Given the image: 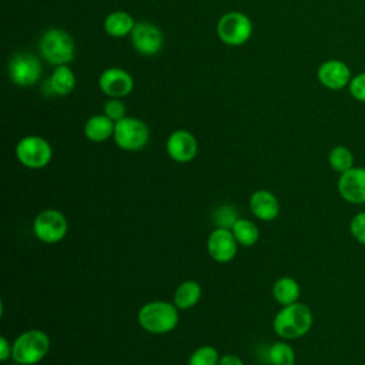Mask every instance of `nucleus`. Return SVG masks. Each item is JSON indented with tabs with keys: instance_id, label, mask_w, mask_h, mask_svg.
<instances>
[{
	"instance_id": "1",
	"label": "nucleus",
	"mask_w": 365,
	"mask_h": 365,
	"mask_svg": "<svg viewBox=\"0 0 365 365\" xmlns=\"http://www.w3.org/2000/svg\"><path fill=\"white\" fill-rule=\"evenodd\" d=\"M314 317L308 305L294 302L284 305L274 318V331L284 339H297L304 336L312 327Z\"/></svg>"
},
{
	"instance_id": "2",
	"label": "nucleus",
	"mask_w": 365,
	"mask_h": 365,
	"mask_svg": "<svg viewBox=\"0 0 365 365\" xmlns=\"http://www.w3.org/2000/svg\"><path fill=\"white\" fill-rule=\"evenodd\" d=\"M138 322L143 329L151 334H165L178 324L177 307L167 301H153L138 311Z\"/></svg>"
},
{
	"instance_id": "3",
	"label": "nucleus",
	"mask_w": 365,
	"mask_h": 365,
	"mask_svg": "<svg viewBox=\"0 0 365 365\" xmlns=\"http://www.w3.org/2000/svg\"><path fill=\"white\" fill-rule=\"evenodd\" d=\"M50 339L40 329H29L20 334L11 346V358L20 365H34L48 352Z\"/></svg>"
},
{
	"instance_id": "4",
	"label": "nucleus",
	"mask_w": 365,
	"mask_h": 365,
	"mask_svg": "<svg viewBox=\"0 0 365 365\" xmlns=\"http://www.w3.org/2000/svg\"><path fill=\"white\" fill-rule=\"evenodd\" d=\"M38 50L47 63L53 66H63L70 63L74 57V41L67 31L50 29L43 33Z\"/></svg>"
},
{
	"instance_id": "5",
	"label": "nucleus",
	"mask_w": 365,
	"mask_h": 365,
	"mask_svg": "<svg viewBox=\"0 0 365 365\" xmlns=\"http://www.w3.org/2000/svg\"><path fill=\"white\" fill-rule=\"evenodd\" d=\"M113 137L120 148L125 151H137L145 147L150 133L141 120L134 117H124L115 123Z\"/></svg>"
},
{
	"instance_id": "6",
	"label": "nucleus",
	"mask_w": 365,
	"mask_h": 365,
	"mask_svg": "<svg viewBox=\"0 0 365 365\" xmlns=\"http://www.w3.org/2000/svg\"><path fill=\"white\" fill-rule=\"evenodd\" d=\"M16 155L24 167L38 170L50 163L53 151L48 141L43 137L27 135L17 143Z\"/></svg>"
},
{
	"instance_id": "7",
	"label": "nucleus",
	"mask_w": 365,
	"mask_h": 365,
	"mask_svg": "<svg viewBox=\"0 0 365 365\" xmlns=\"http://www.w3.org/2000/svg\"><path fill=\"white\" fill-rule=\"evenodd\" d=\"M252 33L251 20L240 11H230L224 14L217 24V34L220 40L228 46L244 44Z\"/></svg>"
},
{
	"instance_id": "8",
	"label": "nucleus",
	"mask_w": 365,
	"mask_h": 365,
	"mask_svg": "<svg viewBox=\"0 0 365 365\" xmlns=\"http://www.w3.org/2000/svg\"><path fill=\"white\" fill-rule=\"evenodd\" d=\"M67 220L57 210L40 211L33 222L34 235L44 244H56L67 234Z\"/></svg>"
},
{
	"instance_id": "9",
	"label": "nucleus",
	"mask_w": 365,
	"mask_h": 365,
	"mask_svg": "<svg viewBox=\"0 0 365 365\" xmlns=\"http://www.w3.org/2000/svg\"><path fill=\"white\" fill-rule=\"evenodd\" d=\"M9 76L11 81L17 86H33L41 77V63L31 53H17L11 57L9 63Z\"/></svg>"
},
{
	"instance_id": "10",
	"label": "nucleus",
	"mask_w": 365,
	"mask_h": 365,
	"mask_svg": "<svg viewBox=\"0 0 365 365\" xmlns=\"http://www.w3.org/2000/svg\"><path fill=\"white\" fill-rule=\"evenodd\" d=\"M341 198L354 205L365 204V167H352L339 174L336 182Z\"/></svg>"
},
{
	"instance_id": "11",
	"label": "nucleus",
	"mask_w": 365,
	"mask_h": 365,
	"mask_svg": "<svg viewBox=\"0 0 365 365\" xmlns=\"http://www.w3.org/2000/svg\"><path fill=\"white\" fill-rule=\"evenodd\" d=\"M207 250L214 261L224 264L235 257L238 250V241L235 240L230 228L217 227L208 235Z\"/></svg>"
},
{
	"instance_id": "12",
	"label": "nucleus",
	"mask_w": 365,
	"mask_h": 365,
	"mask_svg": "<svg viewBox=\"0 0 365 365\" xmlns=\"http://www.w3.org/2000/svg\"><path fill=\"white\" fill-rule=\"evenodd\" d=\"M130 36L133 47L144 56L157 54L163 46L161 31L158 30V27L147 21L135 23Z\"/></svg>"
},
{
	"instance_id": "13",
	"label": "nucleus",
	"mask_w": 365,
	"mask_h": 365,
	"mask_svg": "<svg viewBox=\"0 0 365 365\" xmlns=\"http://www.w3.org/2000/svg\"><path fill=\"white\" fill-rule=\"evenodd\" d=\"M319 83L329 90H342L348 87L352 74L346 63L341 60H327L324 61L317 71Z\"/></svg>"
},
{
	"instance_id": "14",
	"label": "nucleus",
	"mask_w": 365,
	"mask_h": 365,
	"mask_svg": "<svg viewBox=\"0 0 365 365\" xmlns=\"http://www.w3.org/2000/svg\"><path fill=\"white\" fill-rule=\"evenodd\" d=\"M98 86L106 96L111 98H120L131 93L134 83L127 71L118 67H111L100 74Z\"/></svg>"
},
{
	"instance_id": "15",
	"label": "nucleus",
	"mask_w": 365,
	"mask_h": 365,
	"mask_svg": "<svg viewBox=\"0 0 365 365\" xmlns=\"http://www.w3.org/2000/svg\"><path fill=\"white\" fill-rule=\"evenodd\" d=\"M197 148L195 137L185 130H177L170 134L165 144L167 154L177 163L191 161L197 154Z\"/></svg>"
},
{
	"instance_id": "16",
	"label": "nucleus",
	"mask_w": 365,
	"mask_h": 365,
	"mask_svg": "<svg viewBox=\"0 0 365 365\" xmlns=\"http://www.w3.org/2000/svg\"><path fill=\"white\" fill-rule=\"evenodd\" d=\"M252 214L261 221H272L279 214V202L268 190H257L250 198Z\"/></svg>"
},
{
	"instance_id": "17",
	"label": "nucleus",
	"mask_w": 365,
	"mask_h": 365,
	"mask_svg": "<svg viewBox=\"0 0 365 365\" xmlns=\"http://www.w3.org/2000/svg\"><path fill=\"white\" fill-rule=\"evenodd\" d=\"M74 86H76L74 73L66 64H63V66H56L51 76L44 83V90L47 91V94L67 96L74 90Z\"/></svg>"
},
{
	"instance_id": "18",
	"label": "nucleus",
	"mask_w": 365,
	"mask_h": 365,
	"mask_svg": "<svg viewBox=\"0 0 365 365\" xmlns=\"http://www.w3.org/2000/svg\"><path fill=\"white\" fill-rule=\"evenodd\" d=\"M115 123L106 114H97L90 117L84 125L86 137L93 143H103L114 134Z\"/></svg>"
},
{
	"instance_id": "19",
	"label": "nucleus",
	"mask_w": 365,
	"mask_h": 365,
	"mask_svg": "<svg viewBox=\"0 0 365 365\" xmlns=\"http://www.w3.org/2000/svg\"><path fill=\"white\" fill-rule=\"evenodd\" d=\"M135 23L133 17L125 11H113L104 20V30L111 37H124L131 34Z\"/></svg>"
},
{
	"instance_id": "20",
	"label": "nucleus",
	"mask_w": 365,
	"mask_h": 365,
	"mask_svg": "<svg viewBox=\"0 0 365 365\" xmlns=\"http://www.w3.org/2000/svg\"><path fill=\"white\" fill-rule=\"evenodd\" d=\"M299 294H301L299 284L291 277L278 278L272 287V295L275 301L282 307L297 302L299 298Z\"/></svg>"
},
{
	"instance_id": "21",
	"label": "nucleus",
	"mask_w": 365,
	"mask_h": 365,
	"mask_svg": "<svg viewBox=\"0 0 365 365\" xmlns=\"http://www.w3.org/2000/svg\"><path fill=\"white\" fill-rule=\"evenodd\" d=\"M201 298V287L195 281L181 282L174 294V305L180 309H188L194 307Z\"/></svg>"
},
{
	"instance_id": "22",
	"label": "nucleus",
	"mask_w": 365,
	"mask_h": 365,
	"mask_svg": "<svg viewBox=\"0 0 365 365\" xmlns=\"http://www.w3.org/2000/svg\"><path fill=\"white\" fill-rule=\"evenodd\" d=\"M231 231L238 244L242 247H251L259 238V231L257 225L247 218H237V221L231 227Z\"/></svg>"
},
{
	"instance_id": "23",
	"label": "nucleus",
	"mask_w": 365,
	"mask_h": 365,
	"mask_svg": "<svg viewBox=\"0 0 365 365\" xmlns=\"http://www.w3.org/2000/svg\"><path fill=\"white\" fill-rule=\"evenodd\" d=\"M328 164L334 171L342 174L354 167V154L345 145H335L328 154Z\"/></svg>"
},
{
	"instance_id": "24",
	"label": "nucleus",
	"mask_w": 365,
	"mask_h": 365,
	"mask_svg": "<svg viewBox=\"0 0 365 365\" xmlns=\"http://www.w3.org/2000/svg\"><path fill=\"white\" fill-rule=\"evenodd\" d=\"M268 359L272 365H294L295 352L287 342H275L269 346Z\"/></svg>"
},
{
	"instance_id": "25",
	"label": "nucleus",
	"mask_w": 365,
	"mask_h": 365,
	"mask_svg": "<svg viewBox=\"0 0 365 365\" xmlns=\"http://www.w3.org/2000/svg\"><path fill=\"white\" fill-rule=\"evenodd\" d=\"M220 356L218 352L214 346L211 345H204L197 348L190 359H188V365H218Z\"/></svg>"
},
{
	"instance_id": "26",
	"label": "nucleus",
	"mask_w": 365,
	"mask_h": 365,
	"mask_svg": "<svg viewBox=\"0 0 365 365\" xmlns=\"http://www.w3.org/2000/svg\"><path fill=\"white\" fill-rule=\"evenodd\" d=\"M349 232L355 241L365 245V211L356 212L349 222Z\"/></svg>"
},
{
	"instance_id": "27",
	"label": "nucleus",
	"mask_w": 365,
	"mask_h": 365,
	"mask_svg": "<svg viewBox=\"0 0 365 365\" xmlns=\"http://www.w3.org/2000/svg\"><path fill=\"white\" fill-rule=\"evenodd\" d=\"M348 91L354 100L359 103H365V71L356 76H352L348 84Z\"/></svg>"
},
{
	"instance_id": "28",
	"label": "nucleus",
	"mask_w": 365,
	"mask_h": 365,
	"mask_svg": "<svg viewBox=\"0 0 365 365\" xmlns=\"http://www.w3.org/2000/svg\"><path fill=\"white\" fill-rule=\"evenodd\" d=\"M104 114L114 123H117L125 117V106L118 98H110L104 104Z\"/></svg>"
},
{
	"instance_id": "29",
	"label": "nucleus",
	"mask_w": 365,
	"mask_h": 365,
	"mask_svg": "<svg viewBox=\"0 0 365 365\" xmlns=\"http://www.w3.org/2000/svg\"><path fill=\"white\" fill-rule=\"evenodd\" d=\"M232 207H221L215 211V220L217 222L220 224V227H224V228H231L232 224L237 221V217H235V211L232 210Z\"/></svg>"
},
{
	"instance_id": "30",
	"label": "nucleus",
	"mask_w": 365,
	"mask_h": 365,
	"mask_svg": "<svg viewBox=\"0 0 365 365\" xmlns=\"http://www.w3.org/2000/svg\"><path fill=\"white\" fill-rule=\"evenodd\" d=\"M11 346L6 336H0V359L7 361L11 356Z\"/></svg>"
},
{
	"instance_id": "31",
	"label": "nucleus",
	"mask_w": 365,
	"mask_h": 365,
	"mask_svg": "<svg viewBox=\"0 0 365 365\" xmlns=\"http://www.w3.org/2000/svg\"><path fill=\"white\" fill-rule=\"evenodd\" d=\"M218 365H244V362L240 359V356L228 354V355H224L220 358Z\"/></svg>"
}]
</instances>
